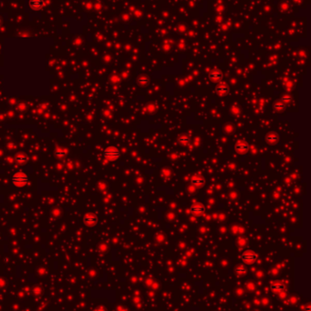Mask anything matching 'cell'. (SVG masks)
Returning a JSON list of instances; mask_svg holds the SVG:
<instances>
[{
    "mask_svg": "<svg viewBox=\"0 0 311 311\" xmlns=\"http://www.w3.org/2000/svg\"><path fill=\"white\" fill-rule=\"evenodd\" d=\"M192 184L195 187H203L204 185V179L202 177H194L192 179Z\"/></svg>",
    "mask_w": 311,
    "mask_h": 311,
    "instance_id": "cell-10",
    "label": "cell"
},
{
    "mask_svg": "<svg viewBox=\"0 0 311 311\" xmlns=\"http://www.w3.org/2000/svg\"><path fill=\"white\" fill-rule=\"evenodd\" d=\"M190 211L192 213H195L196 215H201V214H203L204 211H205V207L203 206H194L191 207Z\"/></svg>",
    "mask_w": 311,
    "mask_h": 311,
    "instance_id": "cell-7",
    "label": "cell"
},
{
    "mask_svg": "<svg viewBox=\"0 0 311 311\" xmlns=\"http://www.w3.org/2000/svg\"><path fill=\"white\" fill-rule=\"evenodd\" d=\"M235 149L239 151V152H245L249 149V146L245 142H241V143H238L237 145L235 146Z\"/></svg>",
    "mask_w": 311,
    "mask_h": 311,
    "instance_id": "cell-9",
    "label": "cell"
},
{
    "mask_svg": "<svg viewBox=\"0 0 311 311\" xmlns=\"http://www.w3.org/2000/svg\"><path fill=\"white\" fill-rule=\"evenodd\" d=\"M222 77H223V74H222V72L219 70H214V71L211 72L210 75H209V78L212 80H219L222 78Z\"/></svg>",
    "mask_w": 311,
    "mask_h": 311,
    "instance_id": "cell-8",
    "label": "cell"
},
{
    "mask_svg": "<svg viewBox=\"0 0 311 311\" xmlns=\"http://www.w3.org/2000/svg\"><path fill=\"white\" fill-rule=\"evenodd\" d=\"M29 7L33 10H40L44 7V0H29Z\"/></svg>",
    "mask_w": 311,
    "mask_h": 311,
    "instance_id": "cell-4",
    "label": "cell"
},
{
    "mask_svg": "<svg viewBox=\"0 0 311 311\" xmlns=\"http://www.w3.org/2000/svg\"><path fill=\"white\" fill-rule=\"evenodd\" d=\"M271 289L274 290V291H281L284 289V286L282 284H279V283H276V284H274L271 286Z\"/></svg>",
    "mask_w": 311,
    "mask_h": 311,
    "instance_id": "cell-12",
    "label": "cell"
},
{
    "mask_svg": "<svg viewBox=\"0 0 311 311\" xmlns=\"http://www.w3.org/2000/svg\"><path fill=\"white\" fill-rule=\"evenodd\" d=\"M27 160V157L26 156H18L16 157V161L18 162L19 164H24V163H26Z\"/></svg>",
    "mask_w": 311,
    "mask_h": 311,
    "instance_id": "cell-14",
    "label": "cell"
},
{
    "mask_svg": "<svg viewBox=\"0 0 311 311\" xmlns=\"http://www.w3.org/2000/svg\"><path fill=\"white\" fill-rule=\"evenodd\" d=\"M290 97L289 96H285L284 97H282V100L283 101H285V102H288V101H290Z\"/></svg>",
    "mask_w": 311,
    "mask_h": 311,
    "instance_id": "cell-18",
    "label": "cell"
},
{
    "mask_svg": "<svg viewBox=\"0 0 311 311\" xmlns=\"http://www.w3.org/2000/svg\"><path fill=\"white\" fill-rule=\"evenodd\" d=\"M229 88L226 85H220L216 87V93L219 96H225L228 93Z\"/></svg>",
    "mask_w": 311,
    "mask_h": 311,
    "instance_id": "cell-6",
    "label": "cell"
},
{
    "mask_svg": "<svg viewBox=\"0 0 311 311\" xmlns=\"http://www.w3.org/2000/svg\"><path fill=\"white\" fill-rule=\"evenodd\" d=\"M1 23H2V22H1V20H0V25H1Z\"/></svg>",
    "mask_w": 311,
    "mask_h": 311,
    "instance_id": "cell-19",
    "label": "cell"
},
{
    "mask_svg": "<svg viewBox=\"0 0 311 311\" xmlns=\"http://www.w3.org/2000/svg\"><path fill=\"white\" fill-rule=\"evenodd\" d=\"M65 155H66V150H64V149H58L56 151V156H57V157H64Z\"/></svg>",
    "mask_w": 311,
    "mask_h": 311,
    "instance_id": "cell-15",
    "label": "cell"
},
{
    "mask_svg": "<svg viewBox=\"0 0 311 311\" xmlns=\"http://www.w3.org/2000/svg\"><path fill=\"white\" fill-rule=\"evenodd\" d=\"M257 258H258L257 254H256L254 252H246V253H244L241 256L242 261L246 263V264H253V263H255L257 260Z\"/></svg>",
    "mask_w": 311,
    "mask_h": 311,
    "instance_id": "cell-3",
    "label": "cell"
},
{
    "mask_svg": "<svg viewBox=\"0 0 311 311\" xmlns=\"http://www.w3.org/2000/svg\"><path fill=\"white\" fill-rule=\"evenodd\" d=\"M84 222L88 226H93L97 223V217L95 215H87L84 217Z\"/></svg>",
    "mask_w": 311,
    "mask_h": 311,
    "instance_id": "cell-5",
    "label": "cell"
},
{
    "mask_svg": "<svg viewBox=\"0 0 311 311\" xmlns=\"http://www.w3.org/2000/svg\"><path fill=\"white\" fill-rule=\"evenodd\" d=\"M138 82L140 83V85L145 86V85H147L148 83H149V78H148L147 77H145V76H143V77H141L138 79Z\"/></svg>",
    "mask_w": 311,
    "mask_h": 311,
    "instance_id": "cell-13",
    "label": "cell"
},
{
    "mask_svg": "<svg viewBox=\"0 0 311 311\" xmlns=\"http://www.w3.org/2000/svg\"><path fill=\"white\" fill-rule=\"evenodd\" d=\"M284 105H283V104H281V103H277V104H276V105H275V108L276 109V110H282L283 108H284Z\"/></svg>",
    "mask_w": 311,
    "mask_h": 311,
    "instance_id": "cell-16",
    "label": "cell"
},
{
    "mask_svg": "<svg viewBox=\"0 0 311 311\" xmlns=\"http://www.w3.org/2000/svg\"><path fill=\"white\" fill-rule=\"evenodd\" d=\"M121 152L119 149H117L116 147H108L103 152V156H104L105 158L109 159V160H114L117 159L118 157H120Z\"/></svg>",
    "mask_w": 311,
    "mask_h": 311,
    "instance_id": "cell-2",
    "label": "cell"
},
{
    "mask_svg": "<svg viewBox=\"0 0 311 311\" xmlns=\"http://www.w3.org/2000/svg\"><path fill=\"white\" fill-rule=\"evenodd\" d=\"M27 182H28L27 176L23 173H18L13 177V184L18 187H22L26 186Z\"/></svg>",
    "mask_w": 311,
    "mask_h": 311,
    "instance_id": "cell-1",
    "label": "cell"
},
{
    "mask_svg": "<svg viewBox=\"0 0 311 311\" xmlns=\"http://www.w3.org/2000/svg\"><path fill=\"white\" fill-rule=\"evenodd\" d=\"M179 141H180L181 143H183V144H185V143H188L189 138H188L187 137H185V136H183V137H181V138H179Z\"/></svg>",
    "mask_w": 311,
    "mask_h": 311,
    "instance_id": "cell-17",
    "label": "cell"
},
{
    "mask_svg": "<svg viewBox=\"0 0 311 311\" xmlns=\"http://www.w3.org/2000/svg\"><path fill=\"white\" fill-rule=\"evenodd\" d=\"M278 140V137L275 134H270L269 136L266 137V141L269 143H276Z\"/></svg>",
    "mask_w": 311,
    "mask_h": 311,
    "instance_id": "cell-11",
    "label": "cell"
}]
</instances>
